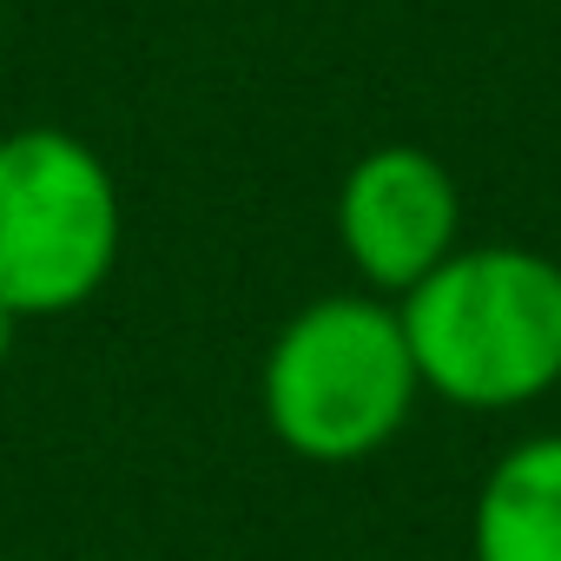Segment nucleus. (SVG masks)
Here are the masks:
<instances>
[{"label":"nucleus","instance_id":"obj_6","mask_svg":"<svg viewBox=\"0 0 561 561\" xmlns=\"http://www.w3.org/2000/svg\"><path fill=\"white\" fill-rule=\"evenodd\" d=\"M14 324H21L14 311H0V364H8V351H14Z\"/></svg>","mask_w":561,"mask_h":561},{"label":"nucleus","instance_id":"obj_5","mask_svg":"<svg viewBox=\"0 0 561 561\" xmlns=\"http://www.w3.org/2000/svg\"><path fill=\"white\" fill-rule=\"evenodd\" d=\"M469 548L476 561H561V436H528L489 469Z\"/></svg>","mask_w":561,"mask_h":561},{"label":"nucleus","instance_id":"obj_2","mask_svg":"<svg viewBox=\"0 0 561 561\" xmlns=\"http://www.w3.org/2000/svg\"><path fill=\"white\" fill-rule=\"evenodd\" d=\"M416 357L397 305L318 298L277 331L264 357V423L291 456L364 462L416 410Z\"/></svg>","mask_w":561,"mask_h":561},{"label":"nucleus","instance_id":"obj_3","mask_svg":"<svg viewBox=\"0 0 561 561\" xmlns=\"http://www.w3.org/2000/svg\"><path fill=\"white\" fill-rule=\"evenodd\" d=\"M119 264V192L106 159L60 133L27 126L0 139V311L60 318L100 298Z\"/></svg>","mask_w":561,"mask_h":561},{"label":"nucleus","instance_id":"obj_4","mask_svg":"<svg viewBox=\"0 0 561 561\" xmlns=\"http://www.w3.org/2000/svg\"><path fill=\"white\" fill-rule=\"evenodd\" d=\"M462 198L456 179L423 146H377L351 165L337 192V238L344 257L370 277L377 291H416L423 277L462 251Z\"/></svg>","mask_w":561,"mask_h":561},{"label":"nucleus","instance_id":"obj_1","mask_svg":"<svg viewBox=\"0 0 561 561\" xmlns=\"http://www.w3.org/2000/svg\"><path fill=\"white\" fill-rule=\"evenodd\" d=\"M397 318L423 390L456 410H522L561 383V264L528 244L449 251Z\"/></svg>","mask_w":561,"mask_h":561}]
</instances>
